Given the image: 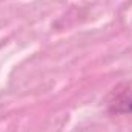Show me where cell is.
<instances>
[{"instance_id": "cell-1", "label": "cell", "mask_w": 132, "mask_h": 132, "mask_svg": "<svg viewBox=\"0 0 132 132\" xmlns=\"http://www.w3.org/2000/svg\"><path fill=\"white\" fill-rule=\"evenodd\" d=\"M109 111L112 114H132V89L117 92L114 100L109 103Z\"/></svg>"}]
</instances>
